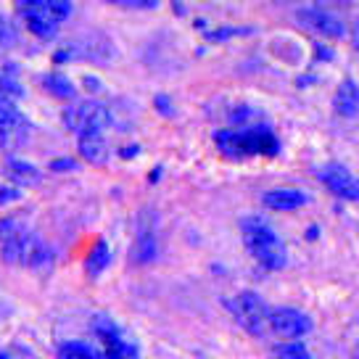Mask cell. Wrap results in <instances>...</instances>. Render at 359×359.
<instances>
[{"label":"cell","instance_id":"32","mask_svg":"<svg viewBox=\"0 0 359 359\" xmlns=\"http://www.w3.org/2000/svg\"><path fill=\"white\" fill-rule=\"evenodd\" d=\"M85 88H88L90 93H98V90H101V82L95 77H85Z\"/></svg>","mask_w":359,"mask_h":359},{"label":"cell","instance_id":"25","mask_svg":"<svg viewBox=\"0 0 359 359\" xmlns=\"http://www.w3.org/2000/svg\"><path fill=\"white\" fill-rule=\"evenodd\" d=\"M0 98H6V101H11V103L24 98L22 82H16L11 74H0Z\"/></svg>","mask_w":359,"mask_h":359},{"label":"cell","instance_id":"26","mask_svg":"<svg viewBox=\"0 0 359 359\" xmlns=\"http://www.w3.org/2000/svg\"><path fill=\"white\" fill-rule=\"evenodd\" d=\"M24 230H27V227H24L22 219H16V217H3V219H0V241H8V238L19 236Z\"/></svg>","mask_w":359,"mask_h":359},{"label":"cell","instance_id":"21","mask_svg":"<svg viewBox=\"0 0 359 359\" xmlns=\"http://www.w3.org/2000/svg\"><path fill=\"white\" fill-rule=\"evenodd\" d=\"M56 359H101L82 341H64L56 351Z\"/></svg>","mask_w":359,"mask_h":359},{"label":"cell","instance_id":"9","mask_svg":"<svg viewBox=\"0 0 359 359\" xmlns=\"http://www.w3.org/2000/svg\"><path fill=\"white\" fill-rule=\"evenodd\" d=\"M302 22L312 29V32L323 34V37H330V40H341L346 34V24L338 19L333 11L327 8H302Z\"/></svg>","mask_w":359,"mask_h":359},{"label":"cell","instance_id":"22","mask_svg":"<svg viewBox=\"0 0 359 359\" xmlns=\"http://www.w3.org/2000/svg\"><path fill=\"white\" fill-rule=\"evenodd\" d=\"M272 354H275V359H312L309 348L304 346L302 341H283V344H275V346H272Z\"/></svg>","mask_w":359,"mask_h":359},{"label":"cell","instance_id":"30","mask_svg":"<svg viewBox=\"0 0 359 359\" xmlns=\"http://www.w3.org/2000/svg\"><path fill=\"white\" fill-rule=\"evenodd\" d=\"M122 8H158V0H116Z\"/></svg>","mask_w":359,"mask_h":359},{"label":"cell","instance_id":"1","mask_svg":"<svg viewBox=\"0 0 359 359\" xmlns=\"http://www.w3.org/2000/svg\"><path fill=\"white\" fill-rule=\"evenodd\" d=\"M241 236L246 243V251L257 259L264 269H283L288 264V251L283 246L278 233L259 217H246L241 222Z\"/></svg>","mask_w":359,"mask_h":359},{"label":"cell","instance_id":"33","mask_svg":"<svg viewBox=\"0 0 359 359\" xmlns=\"http://www.w3.org/2000/svg\"><path fill=\"white\" fill-rule=\"evenodd\" d=\"M119 154H122V158H133V156H137V154H140V146L122 148V151H119Z\"/></svg>","mask_w":359,"mask_h":359},{"label":"cell","instance_id":"6","mask_svg":"<svg viewBox=\"0 0 359 359\" xmlns=\"http://www.w3.org/2000/svg\"><path fill=\"white\" fill-rule=\"evenodd\" d=\"M233 312H236L238 323L257 338L264 333V327L269 323V309L259 293H251V291L241 293L236 302H233Z\"/></svg>","mask_w":359,"mask_h":359},{"label":"cell","instance_id":"27","mask_svg":"<svg viewBox=\"0 0 359 359\" xmlns=\"http://www.w3.org/2000/svg\"><path fill=\"white\" fill-rule=\"evenodd\" d=\"M16 40H19V34H16V29H13V24L0 13V50H6V48L16 45Z\"/></svg>","mask_w":359,"mask_h":359},{"label":"cell","instance_id":"5","mask_svg":"<svg viewBox=\"0 0 359 359\" xmlns=\"http://www.w3.org/2000/svg\"><path fill=\"white\" fill-rule=\"evenodd\" d=\"M267 325L275 336L285 338V341H299L312 333V317L293 306H278V309H269Z\"/></svg>","mask_w":359,"mask_h":359},{"label":"cell","instance_id":"14","mask_svg":"<svg viewBox=\"0 0 359 359\" xmlns=\"http://www.w3.org/2000/svg\"><path fill=\"white\" fill-rule=\"evenodd\" d=\"M333 109L338 116L351 119L359 114V85L354 79H344L336 90V98H333Z\"/></svg>","mask_w":359,"mask_h":359},{"label":"cell","instance_id":"3","mask_svg":"<svg viewBox=\"0 0 359 359\" xmlns=\"http://www.w3.org/2000/svg\"><path fill=\"white\" fill-rule=\"evenodd\" d=\"M116 58V45L101 32L88 34L85 40H72V43L61 45L53 61L56 64H74V61H90V64H111Z\"/></svg>","mask_w":359,"mask_h":359},{"label":"cell","instance_id":"36","mask_svg":"<svg viewBox=\"0 0 359 359\" xmlns=\"http://www.w3.org/2000/svg\"><path fill=\"white\" fill-rule=\"evenodd\" d=\"M357 45H359V22H357Z\"/></svg>","mask_w":359,"mask_h":359},{"label":"cell","instance_id":"23","mask_svg":"<svg viewBox=\"0 0 359 359\" xmlns=\"http://www.w3.org/2000/svg\"><path fill=\"white\" fill-rule=\"evenodd\" d=\"M254 32L257 29H251V27H217V29H209L203 37L209 43H224V40H233V37H248Z\"/></svg>","mask_w":359,"mask_h":359},{"label":"cell","instance_id":"20","mask_svg":"<svg viewBox=\"0 0 359 359\" xmlns=\"http://www.w3.org/2000/svg\"><path fill=\"white\" fill-rule=\"evenodd\" d=\"M24 19H27V29H29L37 40L50 43V40H56L58 37L56 22H50V19H45V16H37V13H29V16H24Z\"/></svg>","mask_w":359,"mask_h":359},{"label":"cell","instance_id":"34","mask_svg":"<svg viewBox=\"0 0 359 359\" xmlns=\"http://www.w3.org/2000/svg\"><path fill=\"white\" fill-rule=\"evenodd\" d=\"M161 172H164L161 167H154V169H151V175H148V182H158V177H161Z\"/></svg>","mask_w":359,"mask_h":359},{"label":"cell","instance_id":"16","mask_svg":"<svg viewBox=\"0 0 359 359\" xmlns=\"http://www.w3.org/2000/svg\"><path fill=\"white\" fill-rule=\"evenodd\" d=\"M40 85H43L53 98L58 101H74L77 98V85L67 77V74H61V72H48L40 77Z\"/></svg>","mask_w":359,"mask_h":359},{"label":"cell","instance_id":"7","mask_svg":"<svg viewBox=\"0 0 359 359\" xmlns=\"http://www.w3.org/2000/svg\"><path fill=\"white\" fill-rule=\"evenodd\" d=\"M93 330H95V336L101 338L103 348H106V359H133L137 357V348L133 344H127L122 338V330L116 327L111 317H106V314H98V317H93Z\"/></svg>","mask_w":359,"mask_h":359},{"label":"cell","instance_id":"12","mask_svg":"<svg viewBox=\"0 0 359 359\" xmlns=\"http://www.w3.org/2000/svg\"><path fill=\"white\" fill-rule=\"evenodd\" d=\"M53 248L48 241L37 236V233H29V241H27V257H24V264L34 272H48V269L53 267Z\"/></svg>","mask_w":359,"mask_h":359},{"label":"cell","instance_id":"19","mask_svg":"<svg viewBox=\"0 0 359 359\" xmlns=\"http://www.w3.org/2000/svg\"><path fill=\"white\" fill-rule=\"evenodd\" d=\"M0 130L3 133H19V130H29V124L24 119V114L13 106L11 101L0 98Z\"/></svg>","mask_w":359,"mask_h":359},{"label":"cell","instance_id":"37","mask_svg":"<svg viewBox=\"0 0 359 359\" xmlns=\"http://www.w3.org/2000/svg\"><path fill=\"white\" fill-rule=\"evenodd\" d=\"M133 359H137V357H133Z\"/></svg>","mask_w":359,"mask_h":359},{"label":"cell","instance_id":"28","mask_svg":"<svg viewBox=\"0 0 359 359\" xmlns=\"http://www.w3.org/2000/svg\"><path fill=\"white\" fill-rule=\"evenodd\" d=\"M13 201H22V191L11 185H0V206H8Z\"/></svg>","mask_w":359,"mask_h":359},{"label":"cell","instance_id":"24","mask_svg":"<svg viewBox=\"0 0 359 359\" xmlns=\"http://www.w3.org/2000/svg\"><path fill=\"white\" fill-rule=\"evenodd\" d=\"M6 172H8L11 177H19V180H34L40 175V169L34 167V164L24 161V158H16V156L6 158Z\"/></svg>","mask_w":359,"mask_h":359},{"label":"cell","instance_id":"2","mask_svg":"<svg viewBox=\"0 0 359 359\" xmlns=\"http://www.w3.org/2000/svg\"><path fill=\"white\" fill-rule=\"evenodd\" d=\"M214 143L219 154L227 158H248V156H272L278 154V137L267 127H254V130H219L214 135Z\"/></svg>","mask_w":359,"mask_h":359},{"label":"cell","instance_id":"13","mask_svg":"<svg viewBox=\"0 0 359 359\" xmlns=\"http://www.w3.org/2000/svg\"><path fill=\"white\" fill-rule=\"evenodd\" d=\"M77 148H79V156L85 158L88 164H93V167H103L109 161V143H106L103 133L79 135Z\"/></svg>","mask_w":359,"mask_h":359},{"label":"cell","instance_id":"15","mask_svg":"<svg viewBox=\"0 0 359 359\" xmlns=\"http://www.w3.org/2000/svg\"><path fill=\"white\" fill-rule=\"evenodd\" d=\"M158 254V243H156V236H154V230H146V227H140V233L135 238L133 243V251H130V259H133V264H151Z\"/></svg>","mask_w":359,"mask_h":359},{"label":"cell","instance_id":"17","mask_svg":"<svg viewBox=\"0 0 359 359\" xmlns=\"http://www.w3.org/2000/svg\"><path fill=\"white\" fill-rule=\"evenodd\" d=\"M27 241H29V230H24V233L8 238V241H0V257H3V262L11 264V267L24 264V257H27Z\"/></svg>","mask_w":359,"mask_h":359},{"label":"cell","instance_id":"10","mask_svg":"<svg viewBox=\"0 0 359 359\" xmlns=\"http://www.w3.org/2000/svg\"><path fill=\"white\" fill-rule=\"evenodd\" d=\"M16 8L22 11V16H29V13H37V16H45L50 22H67L72 16V3H64V0H24V3H16Z\"/></svg>","mask_w":359,"mask_h":359},{"label":"cell","instance_id":"11","mask_svg":"<svg viewBox=\"0 0 359 359\" xmlns=\"http://www.w3.org/2000/svg\"><path fill=\"white\" fill-rule=\"evenodd\" d=\"M262 203L267 209H275V212H296V209H304L309 203V196L299 188H272L262 196Z\"/></svg>","mask_w":359,"mask_h":359},{"label":"cell","instance_id":"31","mask_svg":"<svg viewBox=\"0 0 359 359\" xmlns=\"http://www.w3.org/2000/svg\"><path fill=\"white\" fill-rule=\"evenodd\" d=\"M156 109L164 114V116H172V114H175V106H172L169 95H164V93H158L156 95Z\"/></svg>","mask_w":359,"mask_h":359},{"label":"cell","instance_id":"18","mask_svg":"<svg viewBox=\"0 0 359 359\" xmlns=\"http://www.w3.org/2000/svg\"><path fill=\"white\" fill-rule=\"evenodd\" d=\"M109 264H111V248H109L106 241H98L95 246L90 248L88 262H85V272L95 280V278H101L103 272H106Z\"/></svg>","mask_w":359,"mask_h":359},{"label":"cell","instance_id":"4","mask_svg":"<svg viewBox=\"0 0 359 359\" xmlns=\"http://www.w3.org/2000/svg\"><path fill=\"white\" fill-rule=\"evenodd\" d=\"M61 119L72 133L85 135V133H103L111 124V114L109 109L98 101H79L64 109Z\"/></svg>","mask_w":359,"mask_h":359},{"label":"cell","instance_id":"29","mask_svg":"<svg viewBox=\"0 0 359 359\" xmlns=\"http://www.w3.org/2000/svg\"><path fill=\"white\" fill-rule=\"evenodd\" d=\"M79 164L74 161V158H69V156H56V158H50V169L53 172H74Z\"/></svg>","mask_w":359,"mask_h":359},{"label":"cell","instance_id":"35","mask_svg":"<svg viewBox=\"0 0 359 359\" xmlns=\"http://www.w3.org/2000/svg\"><path fill=\"white\" fill-rule=\"evenodd\" d=\"M0 359H13L11 354H0Z\"/></svg>","mask_w":359,"mask_h":359},{"label":"cell","instance_id":"8","mask_svg":"<svg viewBox=\"0 0 359 359\" xmlns=\"http://www.w3.org/2000/svg\"><path fill=\"white\" fill-rule=\"evenodd\" d=\"M317 177L323 180L327 191L344 198V201H359V177L351 175L344 164H327L317 172Z\"/></svg>","mask_w":359,"mask_h":359}]
</instances>
